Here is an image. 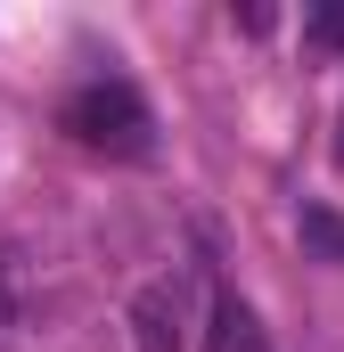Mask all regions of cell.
<instances>
[{
  "label": "cell",
  "mask_w": 344,
  "mask_h": 352,
  "mask_svg": "<svg viewBox=\"0 0 344 352\" xmlns=\"http://www.w3.org/2000/svg\"><path fill=\"white\" fill-rule=\"evenodd\" d=\"M131 352H189V278L180 270L131 295Z\"/></svg>",
  "instance_id": "2"
},
{
  "label": "cell",
  "mask_w": 344,
  "mask_h": 352,
  "mask_svg": "<svg viewBox=\"0 0 344 352\" xmlns=\"http://www.w3.org/2000/svg\"><path fill=\"white\" fill-rule=\"evenodd\" d=\"M17 295H25V270H17V254L0 246V328L17 320Z\"/></svg>",
  "instance_id": "6"
},
{
  "label": "cell",
  "mask_w": 344,
  "mask_h": 352,
  "mask_svg": "<svg viewBox=\"0 0 344 352\" xmlns=\"http://www.w3.org/2000/svg\"><path fill=\"white\" fill-rule=\"evenodd\" d=\"M336 164H344V123H336Z\"/></svg>",
  "instance_id": "7"
},
{
  "label": "cell",
  "mask_w": 344,
  "mask_h": 352,
  "mask_svg": "<svg viewBox=\"0 0 344 352\" xmlns=\"http://www.w3.org/2000/svg\"><path fill=\"white\" fill-rule=\"evenodd\" d=\"M303 33H312L320 50H344V0H320V8L303 16Z\"/></svg>",
  "instance_id": "5"
},
{
  "label": "cell",
  "mask_w": 344,
  "mask_h": 352,
  "mask_svg": "<svg viewBox=\"0 0 344 352\" xmlns=\"http://www.w3.org/2000/svg\"><path fill=\"white\" fill-rule=\"evenodd\" d=\"M303 246L328 254V263H344V221L328 213V205H303Z\"/></svg>",
  "instance_id": "4"
},
{
  "label": "cell",
  "mask_w": 344,
  "mask_h": 352,
  "mask_svg": "<svg viewBox=\"0 0 344 352\" xmlns=\"http://www.w3.org/2000/svg\"><path fill=\"white\" fill-rule=\"evenodd\" d=\"M83 148H98V156H148L156 148V115H148V98L131 82H83L74 98H66V115H58Z\"/></svg>",
  "instance_id": "1"
},
{
  "label": "cell",
  "mask_w": 344,
  "mask_h": 352,
  "mask_svg": "<svg viewBox=\"0 0 344 352\" xmlns=\"http://www.w3.org/2000/svg\"><path fill=\"white\" fill-rule=\"evenodd\" d=\"M205 352H262L255 311H246L238 295H213V328H205Z\"/></svg>",
  "instance_id": "3"
}]
</instances>
